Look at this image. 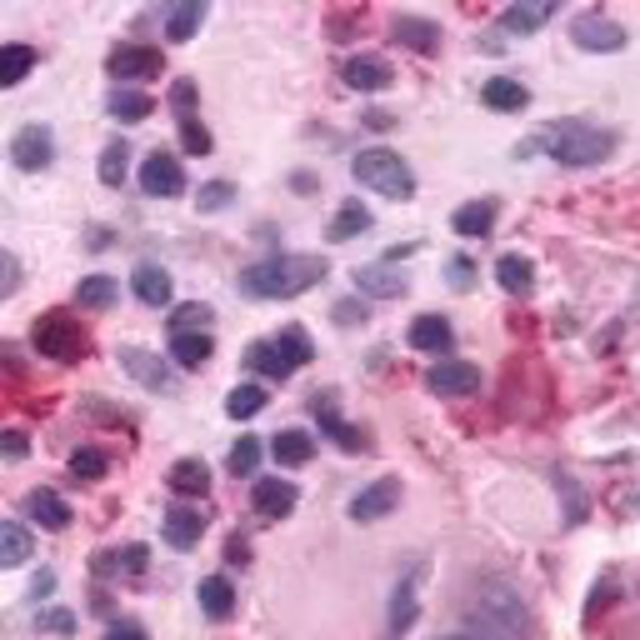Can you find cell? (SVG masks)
Wrapping results in <instances>:
<instances>
[{
    "label": "cell",
    "instance_id": "18",
    "mask_svg": "<svg viewBox=\"0 0 640 640\" xmlns=\"http://www.w3.org/2000/svg\"><path fill=\"white\" fill-rule=\"evenodd\" d=\"M340 75H346V85H350V91H360V95H376V91H386V85L396 81L390 61H380V55H350Z\"/></svg>",
    "mask_w": 640,
    "mask_h": 640
},
{
    "label": "cell",
    "instance_id": "32",
    "mask_svg": "<svg viewBox=\"0 0 640 640\" xmlns=\"http://www.w3.org/2000/svg\"><path fill=\"white\" fill-rule=\"evenodd\" d=\"M481 101L491 105V111H525V105H531V91H525L521 81H511V75H495V81L481 85Z\"/></svg>",
    "mask_w": 640,
    "mask_h": 640
},
{
    "label": "cell",
    "instance_id": "15",
    "mask_svg": "<svg viewBox=\"0 0 640 640\" xmlns=\"http://www.w3.org/2000/svg\"><path fill=\"white\" fill-rule=\"evenodd\" d=\"M120 366H126V376H136L146 390H176V370L166 366L160 356H150V350H140V346H120Z\"/></svg>",
    "mask_w": 640,
    "mask_h": 640
},
{
    "label": "cell",
    "instance_id": "30",
    "mask_svg": "<svg viewBox=\"0 0 640 640\" xmlns=\"http://www.w3.org/2000/svg\"><path fill=\"white\" fill-rule=\"evenodd\" d=\"M31 531L15 521H0V570H21L31 560Z\"/></svg>",
    "mask_w": 640,
    "mask_h": 640
},
{
    "label": "cell",
    "instance_id": "33",
    "mask_svg": "<svg viewBox=\"0 0 640 640\" xmlns=\"http://www.w3.org/2000/svg\"><path fill=\"white\" fill-rule=\"evenodd\" d=\"M200 21H206V0H180V6H170L166 11V41H190V35L200 31Z\"/></svg>",
    "mask_w": 640,
    "mask_h": 640
},
{
    "label": "cell",
    "instance_id": "46",
    "mask_svg": "<svg viewBox=\"0 0 640 640\" xmlns=\"http://www.w3.org/2000/svg\"><path fill=\"white\" fill-rule=\"evenodd\" d=\"M35 630H41V636H75V616L61 610V606H51V610L35 616Z\"/></svg>",
    "mask_w": 640,
    "mask_h": 640
},
{
    "label": "cell",
    "instance_id": "49",
    "mask_svg": "<svg viewBox=\"0 0 640 640\" xmlns=\"http://www.w3.org/2000/svg\"><path fill=\"white\" fill-rule=\"evenodd\" d=\"M331 315H336V326H360V321H366V301H356V295H350V301H340Z\"/></svg>",
    "mask_w": 640,
    "mask_h": 640
},
{
    "label": "cell",
    "instance_id": "9",
    "mask_svg": "<svg viewBox=\"0 0 640 640\" xmlns=\"http://www.w3.org/2000/svg\"><path fill=\"white\" fill-rule=\"evenodd\" d=\"M166 71V55L160 45H116V51L105 55V75L111 81H126V85H140V81H156Z\"/></svg>",
    "mask_w": 640,
    "mask_h": 640
},
{
    "label": "cell",
    "instance_id": "43",
    "mask_svg": "<svg viewBox=\"0 0 640 640\" xmlns=\"http://www.w3.org/2000/svg\"><path fill=\"white\" fill-rule=\"evenodd\" d=\"M105 471H111V461H105V451H95V445H85V451L71 455V475H75V481H101Z\"/></svg>",
    "mask_w": 640,
    "mask_h": 640
},
{
    "label": "cell",
    "instance_id": "27",
    "mask_svg": "<svg viewBox=\"0 0 640 640\" xmlns=\"http://www.w3.org/2000/svg\"><path fill=\"white\" fill-rule=\"evenodd\" d=\"M556 15V6L550 0H531V6H505L501 11V31H511V35H531V31H541V25Z\"/></svg>",
    "mask_w": 640,
    "mask_h": 640
},
{
    "label": "cell",
    "instance_id": "1",
    "mask_svg": "<svg viewBox=\"0 0 640 640\" xmlns=\"http://www.w3.org/2000/svg\"><path fill=\"white\" fill-rule=\"evenodd\" d=\"M465 636L471 640H531L536 636V616L525 606L515 580H481L465 600Z\"/></svg>",
    "mask_w": 640,
    "mask_h": 640
},
{
    "label": "cell",
    "instance_id": "52",
    "mask_svg": "<svg viewBox=\"0 0 640 640\" xmlns=\"http://www.w3.org/2000/svg\"><path fill=\"white\" fill-rule=\"evenodd\" d=\"M105 640H146V630H140V626H130V620H120V626H111V630H105Z\"/></svg>",
    "mask_w": 640,
    "mask_h": 640
},
{
    "label": "cell",
    "instance_id": "47",
    "mask_svg": "<svg viewBox=\"0 0 640 640\" xmlns=\"http://www.w3.org/2000/svg\"><path fill=\"white\" fill-rule=\"evenodd\" d=\"M21 291V261L11 251H0V301H11Z\"/></svg>",
    "mask_w": 640,
    "mask_h": 640
},
{
    "label": "cell",
    "instance_id": "4",
    "mask_svg": "<svg viewBox=\"0 0 640 640\" xmlns=\"http://www.w3.org/2000/svg\"><path fill=\"white\" fill-rule=\"evenodd\" d=\"M315 360V346H311V336H305L301 326H285L281 336H265V340H255L251 350H245V366L255 370V376H265V380H291L301 366H311Z\"/></svg>",
    "mask_w": 640,
    "mask_h": 640
},
{
    "label": "cell",
    "instance_id": "2",
    "mask_svg": "<svg viewBox=\"0 0 640 640\" xmlns=\"http://www.w3.org/2000/svg\"><path fill=\"white\" fill-rule=\"evenodd\" d=\"M616 146H620V136L606 130V126H590V120H556V126H546L536 140L515 146V160H525V156H536L541 150V156H550L556 166L580 170V166H600V160H610Z\"/></svg>",
    "mask_w": 640,
    "mask_h": 640
},
{
    "label": "cell",
    "instance_id": "20",
    "mask_svg": "<svg viewBox=\"0 0 640 640\" xmlns=\"http://www.w3.org/2000/svg\"><path fill=\"white\" fill-rule=\"evenodd\" d=\"M160 536H166V546L190 550L206 536V521H200V511H190V505H176V511H166V521H160Z\"/></svg>",
    "mask_w": 640,
    "mask_h": 640
},
{
    "label": "cell",
    "instance_id": "12",
    "mask_svg": "<svg viewBox=\"0 0 640 640\" xmlns=\"http://www.w3.org/2000/svg\"><path fill=\"white\" fill-rule=\"evenodd\" d=\"M396 505H400V481H396V475H380V481H370L366 491L346 505V515L356 525H370V521H386Z\"/></svg>",
    "mask_w": 640,
    "mask_h": 640
},
{
    "label": "cell",
    "instance_id": "5",
    "mask_svg": "<svg viewBox=\"0 0 640 640\" xmlns=\"http://www.w3.org/2000/svg\"><path fill=\"white\" fill-rule=\"evenodd\" d=\"M31 346H35V356L55 360V366H75V360L91 356V331H85L71 311H45L31 331Z\"/></svg>",
    "mask_w": 640,
    "mask_h": 640
},
{
    "label": "cell",
    "instance_id": "38",
    "mask_svg": "<svg viewBox=\"0 0 640 640\" xmlns=\"http://www.w3.org/2000/svg\"><path fill=\"white\" fill-rule=\"evenodd\" d=\"M370 221H376V216H370L366 206H360V200H346V206L336 210V221H331V241H356L360 231H370Z\"/></svg>",
    "mask_w": 640,
    "mask_h": 640
},
{
    "label": "cell",
    "instance_id": "35",
    "mask_svg": "<svg viewBox=\"0 0 640 640\" xmlns=\"http://www.w3.org/2000/svg\"><path fill=\"white\" fill-rule=\"evenodd\" d=\"M120 295V281H111V275H85L81 285H75V305L81 311H111Z\"/></svg>",
    "mask_w": 640,
    "mask_h": 640
},
{
    "label": "cell",
    "instance_id": "55",
    "mask_svg": "<svg viewBox=\"0 0 640 640\" xmlns=\"http://www.w3.org/2000/svg\"><path fill=\"white\" fill-rule=\"evenodd\" d=\"M245 556H251V550H245V541H231V560H235V566H245Z\"/></svg>",
    "mask_w": 640,
    "mask_h": 640
},
{
    "label": "cell",
    "instance_id": "42",
    "mask_svg": "<svg viewBox=\"0 0 640 640\" xmlns=\"http://www.w3.org/2000/svg\"><path fill=\"white\" fill-rule=\"evenodd\" d=\"M206 321H210V305L186 301V305H176V311H170V336H186V331H206Z\"/></svg>",
    "mask_w": 640,
    "mask_h": 640
},
{
    "label": "cell",
    "instance_id": "39",
    "mask_svg": "<svg viewBox=\"0 0 640 640\" xmlns=\"http://www.w3.org/2000/svg\"><path fill=\"white\" fill-rule=\"evenodd\" d=\"M126 160H130V150H126V140H111V146L101 150V170H95V176H101V186H126Z\"/></svg>",
    "mask_w": 640,
    "mask_h": 640
},
{
    "label": "cell",
    "instance_id": "11",
    "mask_svg": "<svg viewBox=\"0 0 640 640\" xmlns=\"http://www.w3.org/2000/svg\"><path fill=\"white\" fill-rule=\"evenodd\" d=\"M426 390L441 400L475 396V390H481V370H475L471 360H436V366L426 370Z\"/></svg>",
    "mask_w": 640,
    "mask_h": 640
},
{
    "label": "cell",
    "instance_id": "31",
    "mask_svg": "<svg viewBox=\"0 0 640 640\" xmlns=\"http://www.w3.org/2000/svg\"><path fill=\"white\" fill-rule=\"evenodd\" d=\"M166 485H170L176 495H206V491H210L206 461H200V455H186V461H176V465H170V475H166Z\"/></svg>",
    "mask_w": 640,
    "mask_h": 640
},
{
    "label": "cell",
    "instance_id": "37",
    "mask_svg": "<svg viewBox=\"0 0 640 640\" xmlns=\"http://www.w3.org/2000/svg\"><path fill=\"white\" fill-rule=\"evenodd\" d=\"M356 285H360V295H406V281L400 275H390V261H380V265H360L356 271Z\"/></svg>",
    "mask_w": 640,
    "mask_h": 640
},
{
    "label": "cell",
    "instance_id": "14",
    "mask_svg": "<svg viewBox=\"0 0 640 640\" xmlns=\"http://www.w3.org/2000/svg\"><path fill=\"white\" fill-rule=\"evenodd\" d=\"M11 160L35 176V170H45L55 160V136L45 126H21V130H15V140H11Z\"/></svg>",
    "mask_w": 640,
    "mask_h": 640
},
{
    "label": "cell",
    "instance_id": "19",
    "mask_svg": "<svg viewBox=\"0 0 640 640\" xmlns=\"http://www.w3.org/2000/svg\"><path fill=\"white\" fill-rule=\"evenodd\" d=\"M390 35H396L400 45H410L416 55H436V51H441V25L426 21V15H396Z\"/></svg>",
    "mask_w": 640,
    "mask_h": 640
},
{
    "label": "cell",
    "instance_id": "21",
    "mask_svg": "<svg viewBox=\"0 0 640 640\" xmlns=\"http://www.w3.org/2000/svg\"><path fill=\"white\" fill-rule=\"evenodd\" d=\"M406 340L416 350H426V356H441V350L455 346V331H451V321H445V315H416V326H410Z\"/></svg>",
    "mask_w": 640,
    "mask_h": 640
},
{
    "label": "cell",
    "instance_id": "34",
    "mask_svg": "<svg viewBox=\"0 0 640 640\" xmlns=\"http://www.w3.org/2000/svg\"><path fill=\"white\" fill-rule=\"evenodd\" d=\"M495 281L511 295H531L536 291V265L525 261V255H501V261H495Z\"/></svg>",
    "mask_w": 640,
    "mask_h": 640
},
{
    "label": "cell",
    "instance_id": "7",
    "mask_svg": "<svg viewBox=\"0 0 640 640\" xmlns=\"http://www.w3.org/2000/svg\"><path fill=\"white\" fill-rule=\"evenodd\" d=\"M311 416H315V426H321V436H326V441H336L346 455H360L370 445L366 431H360V426H350V420L340 416L336 390H315V396H311Z\"/></svg>",
    "mask_w": 640,
    "mask_h": 640
},
{
    "label": "cell",
    "instance_id": "48",
    "mask_svg": "<svg viewBox=\"0 0 640 640\" xmlns=\"http://www.w3.org/2000/svg\"><path fill=\"white\" fill-rule=\"evenodd\" d=\"M170 105H176V116H196V81H176V91H170Z\"/></svg>",
    "mask_w": 640,
    "mask_h": 640
},
{
    "label": "cell",
    "instance_id": "41",
    "mask_svg": "<svg viewBox=\"0 0 640 640\" xmlns=\"http://www.w3.org/2000/svg\"><path fill=\"white\" fill-rule=\"evenodd\" d=\"M255 465H261V436H241V445L225 455V471H231V475H255Z\"/></svg>",
    "mask_w": 640,
    "mask_h": 640
},
{
    "label": "cell",
    "instance_id": "17",
    "mask_svg": "<svg viewBox=\"0 0 640 640\" xmlns=\"http://www.w3.org/2000/svg\"><path fill=\"white\" fill-rule=\"evenodd\" d=\"M21 511H25V521H35V525H41V531H51V536H55V531H65V525L75 521V515H71V505H65L55 491H45V485H41V491H31V495H25V501H21Z\"/></svg>",
    "mask_w": 640,
    "mask_h": 640
},
{
    "label": "cell",
    "instance_id": "6",
    "mask_svg": "<svg viewBox=\"0 0 640 640\" xmlns=\"http://www.w3.org/2000/svg\"><path fill=\"white\" fill-rule=\"evenodd\" d=\"M350 176H356L360 186L390 196V200H410V196H416V170H410L406 160H400L396 150H386V146L360 150V156L350 160Z\"/></svg>",
    "mask_w": 640,
    "mask_h": 640
},
{
    "label": "cell",
    "instance_id": "24",
    "mask_svg": "<svg viewBox=\"0 0 640 640\" xmlns=\"http://www.w3.org/2000/svg\"><path fill=\"white\" fill-rule=\"evenodd\" d=\"M495 216H501V206H495V200L485 196V200H471V206L455 210L451 225H455V235H471V241H481V235H491Z\"/></svg>",
    "mask_w": 640,
    "mask_h": 640
},
{
    "label": "cell",
    "instance_id": "50",
    "mask_svg": "<svg viewBox=\"0 0 640 640\" xmlns=\"http://www.w3.org/2000/svg\"><path fill=\"white\" fill-rule=\"evenodd\" d=\"M0 455H6V461H25V455H31V445H25L21 431H0Z\"/></svg>",
    "mask_w": 640,
    "mask_h": 640
},
{
    "label": "cell",
    "instance_id": "40",
    "mask_svg": "<svg viewBox=\"0 0 640 640\" xmlns=\"http://www.w3.org/2000/svg\"><path fill=\"white\" fill-rule=\"evenodd\" d=\"M265 410V386H235L231 396H225V416L231 420H251Z\"/></svg>",
    "mask_w": 640,
    "mask_h": 640
},
{
    "label": "cell",
    "instance_id": "36",
    "mask_svg": "<svg viewBox=\"0 0 640 640\" xmlns=\"http://www.w3.org/2000/svg\"><path fill=\"white\" fill-rule=\"evenodd\" d=\"M271 455H275V465H305L315 455V441L305 431H281V436H271Z\"/></svg>",
    "mask_w": 640,
    "mask_h": 640
},
{
    "label": "cell",
    "instance_id": "8",
    "mask_svg": "<svg viewBox=\"0 0 640 640\" xmlns=\"http://www.w3.org/2000/svg\"><path fill=\"white\" fill-rule=\"evenodd\" d=\"M570 41L590 55H616V51H626L630 35H626V25L610 21L606 11H580L576 21H570Z\"/></svg>",
    "mask_w": 640,
    "mask_h": 640
},
{
    "label": "cell",
    "instance_id": "16",
    "mask_svg": "<svg viewBox=\"0 0 640 640\" xmlns=\"http://www.w3.org/2000/svg\"><path fill=\"white\" fill-rule=\"evenodd\" d=\"M295 501H301V491H295V481H255L251 485V511L261 515V521H285V515L295 511Z\"/></svg>",
    "mask_w": 640,
    "mask_h": 640
},
{
    "label": "cell",
    "instance_id": "56",
    "mask_svg": "<svg viewBox=\"0 0 640 640\" xmlns=\"http://www.w3.org/2000/svg\"><path fill=\"white\" fill-rule=\"evenodd\" d=\"M445 640H471V636H465V630H461V636H445Z\"/></svg>",
    "mask_w": 640,
    "mask_h": 640
},
{
    "label": "cell",
    "instance_id": "54",
    "mask_svg": "<svg viewBox=\"0 0 640 640\" xmlns=\"http://www.w3.org/2000/svg\"><path fill=\"white\" fill-rule=\"evenodd\" d=\"M0 366H6V370H21V360H15V346H0Z\"/></svg>",
    "mask_w": 640,
    "mask_h": 640
},
{
    "label": "cell",
    "instance_id": "53",
    "mask_svg": "<svg viewBox=\"0 0 640 640\" xmlns=\"http://www.w3.org/2000/svg\"><path fill=\"white\" fill-rule=\"evenodd\" d=\"M366 126H370V130H390V126H396V120H390L386 111H370V116H366Z\"/></svg>",
    "mask_w": 640,
    "mask_h": 640
},
{
    "label": "cell",
    "instance_id": "13",
    "mask_svg": "<svg viewBox=\"0 0 640 640\" xmlns=\"http://www.w3.org/2000/svg\"><path fill=\"white\" fill-rule=\"evenodd\" d=\"M420 580H426V560H416V566L406 570V580L396 586V596H390V636H406V630L416 626V616H420Z\"/></svg>",
    "mask_w": 640,
    "mask_h": 640
},
{
    "label": "cell",
    "instance_id": "23",
    "mask_svg": "<svg viewBox=\"0 0 640 640\" xmlns=\"http://www.w3.org/2000/svg\"><path fill=\"white\" fill-rule=\"evenodd\" d=\"M196 600H200V610H206L210 620H231L235 616V586L225 576H206V580H200Z\"/></svg>",
    "mask_w": 640,
    "mask_h": 640
},
{
    "label": "cell",
    "instance_id": "44",
    "mask_svg": "<svg viewBox=\"0 0 640 640\" xmlns=\"http://www.w3.org/2000/svg\"><path fill=\"white\" fill-rule=\"evenodd\" d=\"M180 126V150L186 156H210V130L200 126V116H186V120H176Z\"/></svg>",
    "mask_w": 640,
    "mask_h": 640
},
{
    "label": "cell",
    "instance_id": "26",
    "mask_svg": "<svg viewBox=\"0 0 640 640\" xmlns=\"http://www.w3.org/2000/svg\"><path fill=\"white\" fill-rule=\"evenodd\" d=\"M35 61H41V51H35V45H21V41L0 45V91H11V85H21L25 75L35 71Z\"/></svg>",
    "mask_w": 640,
    "mask_h": 640
},
{
    "label": "cell",
    "instance_id": "45",
    "mask_svg": "<svg viewBox=\"0 0 640 640\" xmlns=\"http://www.w3.org/2000/svg\"><path fill=\"white\" fill-rule=\"evenodd\" d=\"M231 200H235L231 180H206V186H200V196H196V206H200V210H225Z\"/></svg>",
    "mask_w": 640,
    "mask_h": 640
},
{
    "label": "cell",
    "instance_id": "29",
    "mask_svg": "<svg viewBox=\"0 0 640 640\" xmlns=\"http://www.w3.org/2000/svg\"><path fill=\"white\" fill-rule=\"evenodd\" d=\"M210 356H216V340H210L206 331H186V336H170V360H176L180 370H200Z\"/></svg>",
    "mask_w": 640,
    "mask_h": 640
},
{
    "label": "cell",
    "instance_id": "25",
    "mask_svg": "<svg viewBox=\"0 0 640 640\" xmlns=\"http://www.w3.org/2000/svg\"><path fill=\"white\" fill-rule=\"evenodd\" d=\"M146 556L150 550L146 546H126V550H101V556L91 560V570L101 580H111V576H140L146 570Z\"/></svg>",
    "mask_w": 640,
    "mask_h": 640
},
{
    "label": "cell",
    "instance_id": "3",
    "mask_svg": "<svg viewBox=\"0 0 640 640\" xmlns=\"http://www.w3.org/2000/svg\"><path fill=\"white\" fill-rule=\"evenodd\" d=\"M326 275H331L326 255H265V261L245 265L235 285L251 301H295V295L326 281Z\"/></svg>",
    "mask_w": 640,
    "mask_h": 640
},
{
    "label": "cell",
    "instance_id": "10",
    "mask_svg": "<svg viewBox=\"0 0 640 640\" xmlns=\"http://www.w3.org/2000/svg\"><path fill=\"white\" fill-rule=\"evenodd\" d=\"M140 190L150 200H170V196H186V166H180L170 150H150L140 160Z\"/></svg>",
    "mask_w": 640,
    "mask_h": 640
},
{
    "label": "cell",
    "instance_id": "28",
    "mask_svg": "<svg viewBox=\"0 0 640 640\" xmlns=\"http://www.w3.org/2000/svg\"><path fill=\"white\" fill-rule=\"evenodd\" d=\"M111 116L116 120H126V126H136V120H150V111H156V95H146V91H136V85H116L111 91Z\"/></svg>",
    "mask_w": 640,
    "mask_h": 640
},
{
    "label": "cell",
    "instance_id": "22",
    "mask_svg": "<svg viewBox=\"0 0 640 640\" xmlns=\"http://www.w3.org/2000/svg\"><path fill=\"white\" fill-rule=\"evenodd\" d=\"M130 291H136V301L140 305H170V275H166V265H156V261H140L136 271H130Z\"/></svg>",
    "mask_w": 640,
    "mask_h": 640
},
{
    "label": "cell",
    "instance_id": "51",
    "mask_svg": "<svg viewBox=\"0 0 640 640\" xmlns=\"http://www.w3.org/2000/svg\"><path fill=\"white\" fill-rule=\"evenodd\" d=\"M471 275H475V265L465 261V255H455V261H451V285H455V291H471Z\"/></svg>",
    "mask_w": 640,
    "mask_h": 640
}]
</instances>
